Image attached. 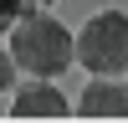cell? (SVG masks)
Masks as SVG:
<instances>
[{
	"instance_id": "obj_6",
	"label": "cell",
	"mask_w": 128,
	"mask_h": 123,
	"mask_svg": "<svg viewBox=\"0 0 128 123\" xmlns=\"http://www.w3.org/2000/svg\"><path fill=\"white\" fill-rule=\"evenodd\" d=\"M10 82H16V56H10V51H0V92H5Z\"/></svg>"
},
{
	"instance_id": "obj_3",
	"label": "cell",
	"mask_w": 128,
	"mask_h": 123,
	"mask_svg": "<svg viewBox=\"0 0 128 123\" xmlns=\"http://www.w3.org/2000/svg\"><path fill=\"white\" fill-rule=\"evenodd\" d=\"M10 113L16 118H62L67 113V98L51 82H20V92L10 98Z\"/></svg>"
},
{
	"instance_id": "obj_4",
	"label": "cell",
	"mask_w": 128,
	"mask_h": 123,
	"mask_svg": "<svg viewBox=\"0 0 128 123\" xmlns=\"http://www.w3.org/2000/svg\"><path fill=\"white\" fill-rule=\"evenodd\" d=\"M77 113H87V118H128V87L113 77H92Z\"/></svg>"
},
{
	"instance_id": "obj_1",
	"label": "cell",
	"mask_w": 128,
	"mask_h": 123,
	"mask_svg": "<svg viewBox=\"0 0 128 123\" xmlns=\"http://www.w3.org/2000/svg\"><path fill=\"white\" fill-rule=\"evenodd\" d=\"M10 56L20 72L31 77H62V72L77 62V36L62 26L51 10H26V16L10 26Z\"/></svg>"
},
{
	"instance_id": "obj_7",
	"label": "cell",
	"mask_w": 128,
	"mask_h": 123,
	"mask_svg": "<svg viewBox=\"0 0 128 123\" xmlns=\"http://www.w3.org/2000/svg\"><path fill=\"white\" fill-rule=\"evenodd\" d=\"M41 5H51V0H41Z\"/></svg>"
},
{
	"instance_id": "obj_2",
	"label": "cell",
	"mask_w": 128,
	"mask_h": 123,
	"mask_svg": "<svg viewBox=\"0 0 128 123\" xmlns=\"http://www.w3.org/2000/svg\"><path fill=\"white\" fill-rule=\"evenodd\" d=\"M77 62L92 77H118L128 72V16L123 10H98L77 31Z\"/></svg>"
},
{
	"instance_id": "obj_5",
	"label": "cell",
	"mask_w": 128,
	"mask_h": 123,
	"mask_svg": "<svg viewBox=\"0 0 128 123\" xmlns=\"http://www.w3.org/2000/svg\"><path fill=\"white\" fill-rule=\"evenodd\" d=\"M41 0H0V36H10V26H16L26 10H36Z\"/></svg>"
}]
</instances>
